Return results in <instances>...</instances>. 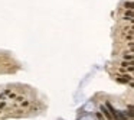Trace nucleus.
Instances as JSON below:
<instances>
[{
	"instance_id": "obj_3",
	"label": "nucleus",
	"mask_w": 134,
	"mask_h": 120,
	"mask_svg": "<svg viewBox=\"0 0 134 120\" xmlns=\"http://www.w3.org/2000/svg\"><path fill=\"white\" fill-rule=\"evenodd\" d=\"M125 9L133 10V3H131V2H128V3H127V2H125Z\"/></svg>"
},
{
	"instance_id": "obj_5",
	"label": "nucleus",
	"mask_w": 134,
	"mask_h": 120,
	"mask_svg": "<svg viewBox=\"0 0 134 120\" xmlns=\"http://www.w3.org/2000/svg\"><path fill=\"white\" fill-rule=\"evenodd\" d=\"M124 58H125V59H128V61H133V55H131V54H128V55H125Z\"/></svg>"
},
{
	"instance_id": "obj_2",
	"label": "nucleus",
	"mask_w": 134,
	"mask_h": 120,
	"mask_svg": "<svg viewBox=\"0 0 134 120\" xmlns=\"http://www.w3.org/2000/svg\"><path fill=\"white\" fill-rule=\"evenodd\" d=\"M101 111L104 113V116H107L108 119H111V116H110V113H108V110H107V109H104V107H101Z\"/></svg>"
},
{
	"instance_id": "obj_6",
	"label": "nucleus",
	"mask_w": 134,
	"mask_h": 120,
	"mask_svg": "<svg viewBox=\"0 0 134 120\" xmlns=\"http://www.w3.org/2000/svg\"><path fill=\"white\" fill-rule=\"evenodd\" d=\"M97 117H98V119L101 120V119H102V114H101V113H97Z\"/></svg>"
},
{
	"instance_id": "obj_1",
	"label": "nucleus",
	"mask_w": 134,
	"mask_h": 120,
	"mask_svg": "<svg viewBox=\"0 0 134 120\" xmlns=\"http://www.w3.org/2000/svg\"><path fill=\"white\" fill-rule=\"evenodd\" d=\"M124 77H125V78H118V81H120V82H128V81L131 80V77H128V75H124Z\"/></svg>"
},
{
	"instance_id": "obj_4",
	"label": "nucleus",
	"mask_w": 134,
	"mask_h": 120,
	"mask_svg": "<svg viewBox=\"0 0 134 120\" xmlns=\"http://www.w3.org/2000/svg\"><path fill=\"white\" fill-rule=\"evenodd\" d=\"M125 18H128L130 20L133 19V13H131V10H128V13H125Z\"/></svg>"
}]
</instances>
